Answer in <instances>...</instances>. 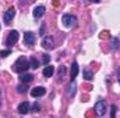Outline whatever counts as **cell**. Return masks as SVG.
<instances>
[{"instance_id":"obj_1","label":"cell","mask_w":120,"mask_h":118,"mask_svg":"<svg viewBox=\"0 0 120 118\" xmlns=\"http://www.w3.org/2000/svg\"><path fill=\"white\" fill-rule=\"evenodd\" d=\"M28 68H31V67H30V60H27V57H20L13 65V69L18 74H24Z\"/></svg>"},{"instance_id":"obj_2","label":"cell","mask_w":120,"mask_h":118,"mask_svg":"<svg viewBox=\"0 0 120 118\" xmlns=\"http://www.w3.org/2000/svg\"><path fill=\"white\" fill-rule=\"evenodd\" d=\"M61 22L66 28H74L77 25V17L71 15V14H64L61 18Z\"/></svg>"},{"instance_id":"obj_3","label":"cell","mask_w":120,"mask_h":118,"mask_svg":"<svg viewBox=\"0 0 120 118\" xmlns=\"http://www.w3.org/2000/svg\"><path fill=\"white\" fill-rule=\"evenodd\" d=\"M18 39H20V33L17 32L15 29L10 31L8 32V36H7V39H6V43H7V46H14L17 42H18Z\"/></svg>"},{"instance_id":"obj_4","label":"cell","mask_w":120,"mask_h":118,"mask_svg":"<svg viewBox=\"0 0 120 118\" xmlns=\"http://www.w3.org/2000/svg\"><path fill=\"white\" fill-rule=\"evenodd\" d=\"M95 111H96V115L102 117L105 114V111H106V101L102 100V99H99L96 101V104H95Z\"/></svg>"},{"instance_id":"obj_5","label":"cell","mask_w":120,"mask_h":118,"mask_svg":"<svg viewBox=\"0 0 120 118\" xmlns=\"http://www.w3.org/2000/svg\"><path fill=\"white\" fill-rule=\"evenodd\" d=\"M42 47L43 49H46V50H49V49H53L55 47V39H53V36H43V39H42Z\"/></svg>"},{"instance_id":"obj_6","label":"cell","mask_w":120,"mask_h":118,"mask_svg":"<svg viewBox=\"0 0 120 118\" xmlns=\"http://www.w3.org/2000/svg\"><path fill=\"white\" fill-rule=\"evenodd\" d=\"M14 15H15V8L10 7L7 11H4V15H3L4 22H6V24H10V22H11V20L14 18Z\"/></svg>"},{"instance_id":"obj_7","label":"cell","mask_w":120,"mask_h":118,"mask_svg":"<svg viewBox=\"0 0 120 118\" xmlns=\"http://www.w3.org/2000/svg\"><path fill=\"white\" fill-rule=\"evenodd\" d=\"M45 93H46V89L43 88V86H36V88H34L31 90V96L32 97H41Z\"/></svg>"},{"instance_id":"obj_8","label":"cell","mask_w":120,"mask_h":118,"mask_svg":"<svg viewBox=\"0 0 120 118\" xmlns=\"http://www.w3.org/2000/svg\"><path fill=\"white\" fill-rule=\"evenodd\" d=\"M24 42H25V45H28V46H34V45H35V35H34L32 32H25V35H24Z\"/></svg>"},{"instance_id":"obj_9","label":"cell","mask_w":120,"mask_h":118,"mask_svg":"<svg viewBox=\"0 0 120 118\" xmlns=\"http://www.w3.org/2000/svg\"><path fill=\"white\" fill-rule=\"evenodd\" d=\"M18 113L20 114H27V113H30V110H31V106H30V103L28 101H24V103H21L20 106H18Z\"/></svg>"},{"instance_id":"obj_10","label":"cell","mask_w":120,"mask_h":118,"mask_svg":"<svg viewBox=\"0 0 120 118\" xmlns=\"http://www.w3.org/2000/svg\"><path fill=\"white\" fill-rule=\"evenodd\" d=\"M45 10H46L45 6H36V7L34 8V13H32V14H34L35 18H41V17L45 14Z\"/></svg>"},{"instance_id":"obj_11","label":"cell","mask_w":120,"mask_h":118,"mask_svg":"<svg viewBox=\"0 0 120 118\" xmlns=\"http://www.w3.org/2000/svg\"><path fill=\"white\" fill-rule=\"evenodd\" d=\"M53 72H55V67L53 65H46L45 68H43V75L46 76V78H49V76H52L53 75Z\"/></svg>"},{"instance_id":"obj_12","label":"cell","mask_w":120,"mask_h":118,"mask_svg":"<svg viewBox=\"0 0 120 118\" xmlns=\"http://www.w3.org/2000/svg\"><path fill=\"white\" fill-rule=\"evenodd\" d=\"M77 74H78V64L74 61L73 62V65H71V72H70V76H71V81H74L75 79V76H77Z\"/></svg>"},{"instance_id":"obj_13","label":"cell","mask_w":120,"mask_h":118,"mask_svg":"<svg viewBox=\"0 0 120 118\" xmlns=\"http://www.w3.org/2000/svg\"><path fill=\"white\" fill-rule=\"evenodd\" d=\"M32 79H34V75H31V74H21V76H20V81L22 83H30Z\"/></svg>"},{"instance_id":"obj_14","label":"cell","mask_w":120,"mask_h":118,"mask_svg":"<svg viewBox=\"0 0 120 118\" xmlns=\"http://www.w3.org/2000/svg\"><path fill=\"white\" fill-rule=\"evenodd\" d=\"M75 89H77L75 82L71 81V83L68 85V89H67V94H68V96H74V94H75Z\"/></svg>"},{"instance_id":"obj_15","label":"cell","mask_w":120,"mask_h":118,"mask_svg":"<svg viewBox=\"0 0 120 118\" xmlns=\"http://www.w3.org/2000/svg\"><path fill=\"white\" fill-rule=\"evenodd\" d=\"M82 74H84V78H85L87 81H91V79L94 78V74L91 72L88 68H84V69H82Z\"/></svg>"},{"instance_id":"obj_16","label":"cell","mask_w":120,"mask_h":118,"mask_svg":"<svg viewBox=\"0 0 120 118\" xmlns=\"http://www.w3.org/2000/svg\"><path fill=\"white\" fill-rule=\"evenodd\" d=\"M30 67L32 69H36V68L39 67V61L35 59V57H31L30 59Z\"/></svg>"},{"instance_id":"obj_17","label":"cell","mask_w":120,"mask_h":118,"mask_svg":"<svg viewBox=\"0 0 120 118\" xmlns=\"http://www.w3.org/2000/svg\"><path fill=\"white\" fill-rule=\"evenodd\" d=\"M119 45H120V40L117 38H113V39H112V46H110V49H112V50H116V49L119 47Z\"/></svg>"},{"instance_id":"obj_18","label":"cell","mask_w":120,"mask_h":118,"mask_svg":"<svg viewBox=\"0 0 120 118\" xmlns=\"http://www.w3.org/2000/svg\"><path fill=\"white\" fill-rule=\"evenodd\" d=\"M49 61H50V56L49 54H42V62L45 65H49Z\"/></svg>"},{"instance_id":"obj_19","label":"cell","mask_w":120,"mask_h":118,"mask_svg":"<svg viewBox=\"0 0 120 118\" xmlns=\"http://www.w3.org/2000/svg\"><path fill=\"white\" fill-rule=\"evenodd\" d=\"M25 90H27V85L25 83H21V85L17 86V92L18 93H25Z\"/></svg>"},{"instance_id":"obj_20","label":"cell","mask_w":120,"mask_h":118,"mask_svg":"<svg viewBox=\"0 0 120 118\" xmlns=\"http://www.w3.org/2000/svg\"><path fill=\"white\" fill-rule=\"evenodd\" d=\"M116 111H117L116 104H112V107H110V118H115V117H116Z\"/></svg>"},{"instance_id":"obj_21","label":"cell","mask_w":120,"mask_h":118,"mask_svg":"<svg viewBox=\"0 0 120 118\" xmlns=\"http://www.w3.org/2000/svg\"><path fill=\"white\" fill-rule=\"evenodd\" d=\"M8 54H11V50H3V52H0V57H7Z\"/></svg>"},{"instance_id":"obj_22","label":"cell","mask_w":120,"mask_h":118,"mask_svg":"<svg viewBox=\"0 0 120 118\" xmlns=\"http://www.w3.org/2000/svg\"><path fill=\"white\" fill-rule=\"evenodd\" d=\"M64 74H66V67H63V65H61V67L59 68V78H61Z\"/></svg>"},{"instance_id":"obj_23","label":"cell","mask_w":120,"mask_h":118,"mask_svg":"<svg viewBox=\"0 0 120 118\" xmlns=\"http://www.w3.org/2000/svg\"><path fill=\"white\" fill-rule=\"evenodd\" d=\"M32 110H34V111H39V110H41V106H39L38 103H35L34 107H32Z\"/></svg>"},{"instance_id":"obj_24","label":"cell","mask_w":120,"mask_h":118,"mask_svg":"<svg viewBox=\"0 0 120 118\" xmlns=\"http://www.w3.org/2000/svg\"><path fill=\"white\" fill-rule=\"evenodd\" d=\"M117 81H119V83H120V67L117 68Z\"/></svg>"},{"instance_id":"obj_25","label":"cell","mask_w":120,"mask_h":118,"mask_svg":"<svg viewBox=\"0 0 120 118\" xmlns=\"http://www.w3.org/2000/svg\"><path fill=\"white\" fill-rule=\"evenodd\" d=\"M43 31H45V25H42V28H41V33H39V35H43Z\"/></svg>"}]
</instances>
